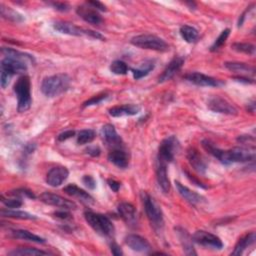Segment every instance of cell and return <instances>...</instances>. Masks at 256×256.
I'll return each instance as SVG.
<instances>
[{
    "instance_id": "cell-21",
    "label": "cell",
    "mask_w": 256,
    "mask_h": 256,
    "mask_svg": "<svg viewBox=\"0 0 256 256\" xmlns=\"http://www.w3.org/2000/svg\"><path fill=\"white\" fill-rule=\"evenodd\" d=\"M175 184H176V188H177L179 194L181 195L182 198H184V199H185L187 202H189L190 204L196 205V204L204 203V202L206 201L205 197H203L202 195L198 194L197 192L190 190L188 187L184 186L183 184H181L180 182L176 181Z\"/></svg>"
},
{
    "instance_id": "cell-24",
    "label": "cell",
    "mask_w": 256,
    "mask_h": 256,
    "mask_svg": "<svg viewBox=\"0 0 256 256\" xmlns=\"http://www.w3.org/2000/svg\"><path fill=\"white\" fill-rule=\"evenodd\" d=\"M108 160L119 168H126L129 164V158L125 151L121 149H114L108 154Z\"/></svg>"
},
{
    "instance_id": "cell-29",
    "label": "cell",
    "mask_w": 256,
    "mask_h": 256,
    "mask_svg": "<svg viewBox=\"0 0 256 256\" xmlns=\"http://www.w3.org/2000/svg\"><path fill=\"white\" fill-rule=\"evenodd\" d=\"M1 52L4 55V57L21 60V61H23L25 63H28V62L34 63V58L31 55L20 52V51H17V50H15V49H11V48H8V47H3L1 49Z\"/></svg>"
},
{
    "instance_id": "cell-3",
    "label": "cell",
    "mask_w": 256,
    "mask_h": 256,
    "mask_svg": "<svg viewBox=\"0 0 256 256\" xmlns=\"http://www.w3.org/2000/svg\"><path fill=\"white\" fill-rule=\"evenodd\" d=\"M141 200L146 216L155 231H161L164 226V218L161 207L147 192H141Z\"/></svg>"
},
{
    "instance_id": "cell-44",
    "label": "cell",
    "mask_w": 256,
    "mask_h": 256,
    "mask_svg": "<svg viewBox=\"0 0 256 256\" xmlns=\"http://www.w3.org/2000/svg\"><path fill=\"white\" fill-rule=\"evenodd\" d=\"M51 6H53L56 10L58 11H61V12H65L68 11L70 6L66 3V2H50L49 3Z\"/></svg>"
},
{
    "instance_id": "cell-41",
    "label": "cell",
    "mask_w": 256,
    "mask_h": 256,
    "mask_svg": "<svg viewBox=\"0 0 256 256\" xmlns=\"http://www.w3.org/2000/svg\"><path fill=\"white\" fill-rule=\"evenodd\" d=\"M1 200H2V203H3L7 208H10V209L19 208V207H21L22 204H23L21 198L14 197V196H13V198H4V196H2V197H1Z\"/></svg>"
},
{
    "instance_id": "cell-25",
    "label": "cell",
    "mask_w": 256,
    "mask_h": 256,
    "mask_svg": "<svg viewBox=\"0 0 256 256\" xmlns=\"http://www.w3.org/2000/svg\"><path fill=\"white\" fill-rule=\"evenodd\" d=\"M63 191L70 195V196H73V197H76L78 199H80L81 201L85 202V203H93L94 200H93V197L90 195L88 192L84 191L83 189L77 187L76 185L74 184H69L67 185L66 187H64Z\"/></svg>"
},
{
    "instance_id": "cell-1",
    "label": "cell",
    "mask_w": 256,
    "mask_h": 256,
    "mask_svg": "<svg viewBox=\"0 0 256 256\" xmlns=\"http://www.w3.org/2000/svg\"><path fill=\"white\" fill-rule=\"evenodd\" d=\"M202 146L206 151L217 158L224 165L239 162H253L255 159V150L251 147H234L229 150H222L209 140H203Z\"/></svg>"
},
{
    "instance_id": "cell-47",
    "label": "cell",
    "mask_w": 256,
    "mask_h": 256,
    "mask_svg": "<svg viewBox=\"0 0 256 256\" xmlns=\"http://www.w3.org/2000/svg\"><path fill=\"white\" fill-rule=\"evenodd\" d=\"M89 6H91L92 8L96 9L97 11L100 10V11H106V6H105L103 3L99 2V1H88L86 2Z\"/></svg>"
},
{
    "instance_id": "cell-14",
    "label": "cell",
    "mask_w": 256,
    "mask_h": 256,
    "mask_svg": "<svg viewBox=\"0 0 256 256\" xmlns=\"http://www.w3.org/2000/svg\"><path fill=\"white\" fill-rule=\"evenodd\" d=\"M118 212L125 223L130 227H136L138 224L137 211L135 207L128 202H121L118 205Z\"/></svg>"
},
{
    "instance_id": "cell-22",
    "label": "cell",
    "mask_w": 256,
    "mask_h": 256,
    "mask_svg": "<svg viewBox=\"0 0 256 256\" xmlns=\"http://www.w3.org/2000/svg\"><path fill=\"white\" fill-rule=\"evenodd\" d=\"M101 134L104 141L109 146L118 147L122 143L121 137H120V135L117 133L115 127L112 124H105L101 129Z\"/></svg>"
},
{
    "instance_id": "cell-26",
    "label": "cell",
    "mask_w": 256,
    "mask_h": 256,
    "mask_svg": "<svg viewBox=\"0 0 256 256\" xmlns=\"http://www.w3.org/2000/svg\"><path fill=\"white\" fill-rule=\"evenodd\" d=\"M11 236L13 238H16V239H22L25 240V241H29V242H35V243H45V239L30 232L28 230H24V229H17V230H12L10 232Z\"/></svg>"
},
{
    "instance_id": "cell-52",
    "label": "cell",
    "mask_w": 256,
    "mask_h": 256,
    "mask_svg": "<svg viewBox=\"0 0 256 256\" xmlns=\"http://www.w3.org/2000/svg\"><path fill=\"white\" fill-rule=\"evenodd\" d=\"M247 109H248V111L254 113V111H255V101H254V100H252L251 103H248Z\"/></svg>"
},
{
    "instance_id": "cell-19",
    "label": "cell",
    "mask_w": 256,
    "mask_h": 256,
    "mask_svg": "<svg viewBox=\"0 0 256 256\" xmlns=\"http://www.w3.org/2000/svg\"><path fill=\"white\" fill-rule=\"evenodd\" d=\"M183 63H184V58L183 57H180V56L174 57L171 60V61L169 62V64L166 66V68L164 69L162 74L159 76L158 82L159 83H163V82H166V81L170 80L174 76V75L180 69H181Z\"/></svg>"
},
{
    "instance_id": "cell-39",
    "label": "cell",
    "mask_w": 256,
    "mask_h": 256,
    "mask_svg": "<svg viewBox=\"0 0 256 256\" xmlns=\"http://www.w3.org/2000/svg\"><path fill=\"white\" fill-rule=\"evenodd\" d=\"M229 34H230V29H228V28L224 29L223 31L220 33V35L217 37V39L214 41V43L212 44V46H211V48H210V50H211V51L218 50L222 46V45L225 43V41H226V39L228 38Z\"/></svg>"
},
{
    "instance_id": "cell-18",
    "label": "cell",
    "mask_w": 256,
    "mask_h": 256,
    "mask_svg": "<svg viewBox=\"0 0 256 256\" xmlns=\"http://www.w3.org/2000/svg\"><path fill=\"white\" fill-rule=\"evenodd\" d=\"M125 244L136 252L147 253L151 250V245L147 240L136 234H129L125 237Z\"/></svg>"
},
{
    "instance_id": "cell-6",
    "label": "cell",
    "mask_w": 256,
    "mask_h": 256,
    "mask_svg": "<svg viewBox=\"0 0 256 256\" xmlns=\"http://www.w3.org/2000/svg\"><path fill=\"white\" fill-rule=\"evenodd\" d=\"M27 71V63L21 60L4 57L1 61V76H0V84L2 88H6L10 79L15 74H23Z\"/></svg>"
},
{
    "instance_id": "cell-23",
    "label": "cell",
    "mask_w": 256,
    "mask_h": 256,
    "mask_svg": "<svg viewBox=\"0 0 256 256\" xmlns=\"http://www.w3.org/2000/svg\"><path fill=\"white\" fill-rule=\"evenodd\" d=\"M140 107L135 104H124L114 106L108 110L109 114L113 117H122V116H133L140 112Z\"/></svg>"
},
{
    "instance_id": "cell-40",
    "label": "cell",
    "mask_w": 256,
    "mask_h": 256,
    "mask_svg": "<svg viewBox=\"0 0 256 256\" xmlns=\"http://www.w3.org/2000/svg\"><path fill=\"white\" fill-rule=\"evenodd\" d=\"M9 194L11 195V196L18 197V198H22V197H27V198H31V199H34L35 198L34 193L31 190H29L27 188L15 189V190L10 191Z\"/></svg>"
},
{
    "instance_id": "cell-17",
    "label": "cell",
    "mask_w": 256,
    "mask_h": 256,
    "mask_svg": "<svg viewBox=\"0 0 256 256\" xmlns=\"http://www.w3.org/2000/svg\"><path fill=\"white\" fill-rule=\"evenodd\" d=\"M156 178L157 182L163 193H168L170 191V180L167 173V163L157 159L156 167Z\"/></svg>"
},
{
    "instance_id": "cell-48",
    "label": "cell",
    "mask_w": 256,
    "mask_h": 256,
    "mask_svg": "<svg viewBox=\"0 0 256 256\" xmlns=\"http://www.w3.org/2000/svg\"><path fill=\"white\" fill-rule=\"evenodd\" d=\"M86 152L89 154V155H91L93 157H96V156H99L100 152H101V150L98 146H90L86 149Z\"/></svg>"
},
{
    "instance_id": "cell-30",
    "label": "cell",
    "mask_w": 256,
    "mask_h": 256,
    "mask_svg": "<svg viewBox=\"0 0 256 256\" xmlns=\"http://www.w3.org/2000/svg\"><path fill=\"white\" fill-rule=\"evenodd\" d=\"M1 216L8 217V218H16V219H22V220H34L37 217L35 215L30 214L25 211H21V210H14L10 208H3L1 209Z\"/></svg>"
},
{
    "instance_id": "cell-46",
    "label": "cell",
    "mask_w": 256,
    "mask_h": 256,
    "mask_svg": "<svg viewBox=\"0 0 256 256\" xmlns=\"http://www.w3.org/2000/svg\"><path fill=\"white\" fill-rule=\"evenodd\" d=\"M240 143L242 144H245V145H248V144H251L252 146H254V143H255V140H254V137H251V136H247V135H244V136H240L238 137L237 139Z\"/></svg>"
},
{
    "instance_id": "cell-2",
    "label": "cell",
    "mask_w": 256,
    "mask_h": 256,
    "mask_svg": "<svg viewBox=\"0 0 256 256\" xmlns=\"http://www.w3.org/2000/svg\"><path fill=\"white\" fill-rule=\"evenodd\" d=\"M71 78L67 74L59 73L45 77L41 83V91L47 97H56L66 92L70 87Z\"/></svg>"
},
{
    "instance_id": "cell-43",
    "label": "cell",
    "mask_w": 256,
    "mask_h": 256,
    "mask_svg": "<svg viewBox=\"0 0 256 256\" xmlns=\"http://www.w3.org/2000/svg\"><path fill=\"white\" fill-rule=\"evenodd\" d=\"M82 181L85 184V186L88 187L89 189H94L96 187V182H95V180H94V178L92 176L85 175L82 178Z\"/></svg>"
},
{
    "instance_id": "cell-45",
    "label": "cell",
    "mask_w": 256,
    "mask_h": 256,
    "mask_svg": "<svg viewBox=\"0 0 256 256\" xmlns=\"http://www.w3.org/2000/svg\"><path fill=\"white\" fill-rule=\"evenodd\" d=\"M74 135H75V131H73V130H66V131L62 132L61 134L58 135L57 140L58 141H65V140L73 137Z\"/></svg>"
},
{
    "instance_id": "cell-36",
    "label": "cell",
    "mask_w": 256,
    "mask_h": 256,
    "mask_svg": "<svg viewBox=\"0 0 256 256\" xmlns=\"http://www.w3.org/2000/svg\"><path fill=\"white\" fill-rule=\"evenodd\" d=\"M96 136L95 131L92 129H84L79 131L77 135V143L79 145H84L92 142Z\"/></svg>"
},
{
    "instance_id": "cell-33",
    "label": "cell",
    "mask_w": 256,
    "mask_h": 256,
    "mask_svg": "<svg viewBox=\"0 0 256 256\" xmlns=\"http://www.w3.org/2000/svg\"><path fill=\"white\" fill-rule=\"evenodd\" d=\"M0 12H1V16L3 18H5L6 20H9L11 22L19 23V22H22L24 20L23 16L20 13L11 9L10 7H6L3 4L0 5Z\"/></svg>"
},
{
    "instance_id": "cell-4",
    "label": "cell",
    "mask_w": 256,
    "mask_h": 256,
    "mask_svg": "<svg viewBox=\"0 0 256 256\" xmlns=\"http://www.w3.org/2000/svg\"><path fill=\"white\" fill-rule=\"evenodd\" d=\"M14 92L17 97V110L19 112L27 111L32 104L31 82L26 75H22L14 85Z\"/></svg>"
},
{
    "instance_id": "cell-15",
    "label": "cell",
    "mask_w": 256,
    "mask_h": 256,
    "mask_svg": "<svg viewBox=\"0 0 256 256\" xmlns=\"http://www.w3.org/2000/svg\"><path fill=\"white\" fill-rule=\"evenodd\" d=\"M69 175V171L64 166H55L51 168L46 175V182L51 187L61 185Z\"/></svg>"
},
{
    "instance_id": "cell-9",
    "label": "cell",
    "mask_w": 256,
    "mask_h": 256,
    "mask_svg": "<svg viewBox=\"0 0 256 256\" xmlns=\"http://www.w3.org/2000/svg\"><path fill=\"white\" fill-rule=\"evenodd\" d=\"M178 149H179V142L174 135L165 138L159 146L157 159L169 163L174 159Z\"/></svg>"
},
{
    "instance_id": "cell-7",
    "label": "cell",
    "mask_w": 256,
    "mask_h": 256,
    "mask_svg": "<svg viewBox=\"0 0 256 256\" xmlns=\"http://www.w3.org/2000/svg\"><path fill=\"white\" fill-rule=\"evenodd\" d=\"M130 42L132 45H134V46L142 49L154 50L160 52L167 51L169 49V45L166 42H165L162 38L153 34H141L134 36Z\"/></svg>"
},
{
    "instance_id": "cell-37",
    "label": "cell",
    "mask_w": 256,
    "mask_h": 256,
    "mask_svg": "<svg viewBox=\"0 0 256 256\" xmlns=\"http://www.w3.org/2000/svg\"><path fill=\"white\" fill-rule=\"evenodd\" d=\"M129 70L127 64L121 60H115L110 65V71L116 75H125Z\"/></svg>"
},
{
    "instance_id": "cell-35",
    "label": "cell",
    "mask_w": 256,
    "mask_h": 256,
    "mask_svg": "<svg viewBox=\"0 0 256 256\" xmlns=\"http://www.w3.org/2000/svg\"><path fill=\"white\" fill-rule=\"evenodd\" d=\"M154 69V63L153 62H144L141 64V66L137 69H132L133 77L134 79H140L142 77L147 76V75Z\"/></svg>"
},
{
    "instance_id": "cell-28",
    "label": "cell",
    "mask_w": 256,
    "mask_h": 256,
    "mask_svg": "<svg viewBox=\"0 0 256 256\" xmlns=\"http://www.w3.org/2000/svg\"><path fill=\"white\" fill-rule=\"evenodd\" d=\"M255 239H256L255 232H250L249 234L243 236L242 238H240L239 241L235 245L234 250L231 252V255H241L247 247L254 244Z\"/></svg>"
},
{
    "instance_id": "cell-13",
    "label": "cell",
    "mask_w": 256,
    "mask_h": 256,
    "mask_svg": "<svg viewBox=\"0 0 256 256\" xmlns=\"http://www.w3.org/2000/svg\"><path fill=\"white\" fill-rule=\"evenodd\" d=\"M184 78L195 84L197 86H202V87H218L223 85V82H221L218 79H215L211 76H208V75H205L200 72H190L187 73Z\"/></svg>"
},
{
    "instance_id": "cell-10",
    "label": "cell",
    "mask_w": 256,
    "mask_h": 256,
    "mask_svg": "<svg viewBox=\"0 0 256 256\" xmlns=\"http://www.w3.org/2000/svg\"><path fill=\"white\" fill-rule=\"evenodd\" d=\"M192 241L201 246L216 250H220L223 247V242L218 236L205 230H198L195 232L192 236Z\"/></svg>"
},
{
    "instance_id": "cell-38",
    "label": "cell",
    "mask_w": 256,
    "mask_h": 256,
    "mask_svg": "<svg viewBox=\"0 0 256 256\" xmlns=\"http://www.w3.org/2000/svg\"><path fill=\"white\" fill-rule=\"evenodd\" d=\"M232 48L237 51L245 54H254L255 52V46L250 43H243V42H236L232 45Z\"/></svg>"
},
{
    "instance_id": "cell-31",
    "label": "cell",
    "mask_w": 256,
    "mask_h": 256,
    "mask_svg": "<svg viewBox=\"0 0 256 256\" xmlns=\"http://www.w3.org/2000/svg\"><path fill=\"white\" fill-rule=\"evenodd\" d=\"M224 66L226 67L229 71L242 74V76L247 74H254L255 72L254 67L246 63H242V62H226L224 64Z\"/></svg>"
},
{
    "instance_id": "cell-27",
    "label": "cell",
    "mask_w": 256,
    "mask_h": 256,
    "mask_svg": "<svg viewBox=\"0 0 256 256\" xmlns=\"http://www.w3.org/2000/svg\"><path fill=\"white\" fill-rule=\"evenodd\" d=\"M178 237L180 239V242L182 244L183 250L185 252L186 255H196V252L194 251L193 245H192V237H190V235L187 233L186 230L177 227L176 228Z\"/></svg>"
},
{
    "instance_id": "cell-20",
    "label": "cell",
    "mask_w": 256,
    "mask_h": 256,
    "mask_svg": "<svg viewBox=\"0 0 256 256\" xmlns=\"http://www.w3.org/2000/svg\"><path fill=\"white\" fill-rule=\"evenodd\" d=\"M187 159L195 171H197L200 174H204L206 172L207 163L199 153L198 150L195 148H190L187 151Z\"/></svg>"
},
{
    "instance_id": "cell-5",
    "label": "cell",
    "mask_w": 256,
    "mask_h": 256,
    "mask_svg": "<svg viewBox=\"0 0 256 256\" xmlns=\"http://www.w3.org/2000/svg\"><path fill=\"white\" fill-rule=\"evenodd\" d=\"M84 217L86 222L90 225V227L98 234L105 237H111L114 234V225L111 220L105 215L86 211L84 213Z\"/></svg>"
},
{
    "instance_id": "cell-34",
    "label": "cell",
    "mask_w": 256,
    "mask_h": 256,
    "mask_svg": "<svg viewBox=\"0 0 256 256\" xmlns=\"http://www.w3.org/2000/svg\"><path fill=\"white\" fill-rule=\"evenodd\" d=\"M47 254L49 253L46 251L31 247H20L17 249H14L8 253V255L11 256H35V255H47Z\"/></svg>"
},
{
    "instance_id": "cell-51",
    "label": "cell",
    "mask_w": 256,
    "mask_h": 256,
    "mask_svg": "<svg viewBox=\"0 0 256 256\" xmlns=\"http://www.w3.org/2000/svg\"><path fill=\"white\" fill-rule=\"evenodd\" d=\"M110 250L112 252L113 255H116V256H120V255H122L123 252H122V249L120 248V246L114 242L111 243L110 245Z\"/></svg>"
},
{
    "instance_id": "cell-11",
    "label": "cell",
    "mask_w": 256,
    "mask_h": 256,
    "mask_svg": "<svg viewBox=\"0 0 256 256\" xmlns=\"http://www.w3.org/2000/svg\"><path fill=\"white\" fill-rule=\"evenodd\" d=\"M207 106L210 110L216 113L226 115H236L238 113L237 108L233 104L219 96H213L210 98L207 102Z\"/></svg>"
},
{
    "instance_id": "cell-49",
    "label": "cell",
    "mask_w": 256,
    "mask_h": 256,
    "mask_svg": "<svg viewBox=\"0 0 256 256\" xmlns=\"http://www.w3.org/2000/svg\"><path fill=\"white\" fill-rule=\"evenodd\" d=\"M54 215L57 218H60V219H62V220H66V219L70 218V214L66 211V209H62V210H60V211L55 212Z\"/></svg>"
},
{
    "instance_id": "cell-12",
    "label": "cell",
    "mask_w": 256,
    "mask_h": 256,
    "mask_svg": "<svg viewBox=\"0 0 256 256\" xmlns=\"http://www.w3.org/2000/svg\"><path fill=\"white\" fill-rule=\"evenodd\" d=\"M40 200L47 204V205H51L54 207H59L61 209H66V210H71V209H76L77 206L75 204L73 201L68 200L62 196H60V195H56L50 192H44L42 193L40 196H39Z\"/></svg>"
},
{
    "instance_id": "cell-16",
    "label": "cell",
    "mask_w": 256,
    "mask_h": 256,
    "mask_svg": "<svg viewBox=\"0 0 256 256\" xmlns=\"http://www.w3.org/2000/svg\"><path fill=\"white\" fill-rule=\"evenodd\" d=\"M76 13L78 16L82 18L85 22L92 24V25H99L102 23V17L98 11L91 6H89L87 3L84 5H80L76 9Z\"/></svg>"
},
{
    "instance_id": "cell-42",
    "label": "cell",
    "mask_w": 256,
    "mask_h": 256,
    "mask_svg": "<svg viewBox=\"0 0 256 256\" xmlns=\"http://www.w3.org/2000/svg\"><path fill=\"white\" fill-rule=\"evenodd\" d=\"M107 96H108V95H107V94H105V93H103V94H99V95H95V96H93V97L90 98L89 100L85 101V102L83 103V107H87V106H91V105L99 104L100 102H102L103 100L106 99Z\"/></svg>"
},
{
    "instance_id": "cell-32",
    "label": "cell",
    "mask_w": 256,
    "mask_h": 256,
    "mask_svg": "<svg viewBox=\"0 0 256 256\" xmlns=\"http://www.w3.org/2000/svg\"><path fill=\"white\" fill-rule=\"evenodd\" d=\"M180 35L187 42V43H194L196 42L199 37V32L196 28H194L189 25H182L180 27Z\"/></svg>"
},
{
    "instance_id": "cell-8",
    "label": "cell",
    "mask_w": 256,
    "mask_h": 256,
    "mask_svg": "<svg viewBox=\"0 0 256 256\" xmlns=\"http://www.w3.org/2000/svg\"><path fill=\"white\" fill-rule=\"evenodd\" d=\"M53 28L56 30V31L66 34V35H71V36H86L90 38H94V39H100L104 40L103 35H101L99 32L93 31V30H89V29H84L80 28L76 25H74L69 22L65 21H56L53 24Z\"/></svg>"
},
{
    "instance_id": "cell-50",
    "label": "cell",
    "mask_w": 256,
    "mask_h": 256,
    "mask_svg": "<svg viewBox=\"0 0 256 256\" xmlns=\"http://www.w3.org/2000/svg\"><path fill=\"white\" fill-rule=\"evenodd\" d=\"M107 183L109 185V187L114 191V192H117L120 188V186H121V184H120V182L116 181L115 179H108L107 180Z\"/></svg>"
}]
</instances>
